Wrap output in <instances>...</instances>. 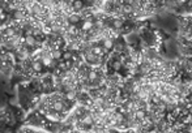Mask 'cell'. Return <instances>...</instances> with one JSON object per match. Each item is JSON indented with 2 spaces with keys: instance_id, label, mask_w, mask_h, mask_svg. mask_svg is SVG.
Returning <instances> with one entry per match:
<instances>
[{
  "instance_id": "52a82bcc",
  "label": "cell",
  "mask_w": 192,
  "mask_h": 133,
  "mask_svg": "<svg viewBox=\"0 0 192 133\" xmlns=\"http://www.w3.org/2000/svg\"><path fill=\"white\" fill-rule=\"evenodd\" d=\"M63 50H52L51 51V55H52V58H54L55 60H58V61H60L63 59Z\"/></svg>"
},
{
  "instance_id": "ba28073f",
  "label": "cell",
  "mask_w": 192,
  "mask_h": 133,
  "mask_svg": "<svg viewBox=\"0 0 192 133\" xmlns=\"http://www.w3.org/2000/svg\"><path fill=\"white\" fill-rule=\"evenodd\" d=\"M146 133H162V132H161L158 128H157V127H153V128H150V129H148Z\"/></svg>"
},
{
  "instance_id": "8992f818",
  "label": "cell",
  "mask_w": 192,
  "mask_h": 133,
  "mask_svg": "<svg viewBox=\"0 0 192 133\" xmlns=\"http://www.w3.org/2000/svg\"><path fill=\"white\" fill-rule=\"evenodd\" d=\"M133 114H135V118H136L137 120H140V121H143V120L148 116V111H146V110H137V111H135Z\"/></svg>"
},
{
  "instance_id": "7a4b0ae2",
  "label": "cell",
  "mask_w": 192,
  "mask_h": 133,
  "mask_svg": "<svg viewBox=\"0 0 192 133\" xmlns=\"http://www.w3.org/2000/svg\"><path fill=\"white\" fill-rule=\"evenodd\" d=\"M114 43H115V41L112 39V38H104V39L101 41L102 47L104 48V51H106L109 55L111 54L112 51H114Z\"/></svg>"
},
{
  "instance_id": "6da1fadb",
  "label": "cell",
  "mask_w": 192,
  "mask_h": 133,
  "mask_svg": "<svg viewBox=\"0 0 192 133\" xmlns=\"http://www.w3.org/2000/svg\"><path fill=\"white\" fill-rule=\"evenodd\" d=\"M94 24H95V17L93 16V17H90V19L82 20V22L80 24V26H78V28H80V30L82 33H88L92 29H94Z\"/></svg>"
},
{
  "instance_id": "277c9868",
  "label": "cell",
  "mask_w": 192,
  "mask_h": 133,
  "mask_svg": "<svg viewBox=\"0 0 192 133\" xmlns=\"http://www.w3.org/2000/svg\"><path fill=\"white\" fill-rule=\"evenodd\" d=\"M45 69H46V68H45V65L42 64V61H34V60H31V70H33L34 76L42 75Z\"/></svg>"
},
{
  "instance_id": "5b68a950",
  "label": "cell",
  "mask_w": 192,
  "mask_h": 133,
  "mask_svg": "<svg viewBox=\"0 0 192 133\" xmlns=\"http://www.w3.org/2000/svg\"><path fill=\"white\" fill-rule=\"evenodd\" d=\"M72 7H73V9H75V12H81L84 8L86 7V4L82 2V0H75V2L72 3Z\"/></svg>"
},
{
  "instance_id": "3957f363",
  "label": "cell",
  "mask_w": 192,
  "mask_h": 133,
  "mask_svg": "<svg viewBox=\"0 0 192 133\" xmlns=\"http://www.w3.org/2000/svg\"><path fill=\"white\" fill-rule=\"evenodd\" d=\"M67 21L69 25H76V26H80V24L82 22V17L78 14L77 12H73L72 14H68L67 16Z\"/></svg>"
}]
</instances>
